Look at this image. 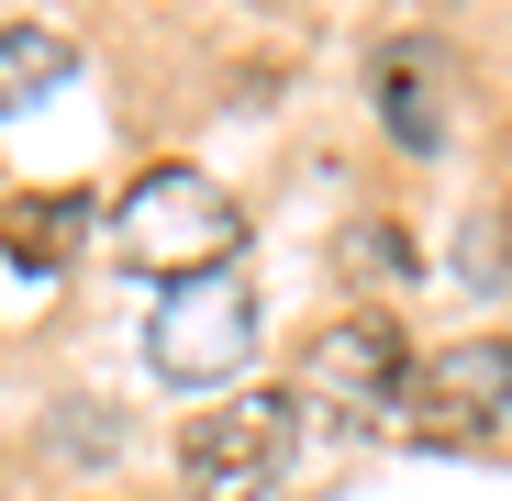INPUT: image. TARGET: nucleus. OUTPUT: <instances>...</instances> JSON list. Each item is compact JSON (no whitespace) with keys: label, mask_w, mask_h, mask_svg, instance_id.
<instances>
[{"label":"nucleus","mask_w":512,"mask_h":501,"mask_svg":"<svg viewBox=\"0 0 512 501\" xmlns=\"http://www.w3.org/2000/svg\"><path fill=\"white\" fill-rule=\"evenodd\" d=\"M145 357H156L167 390H223L234 368H256V301H245V279H234V268L179 279L167 312L145 323Z\"/></svg>","instance_id":"nucleus-1"},{"label":"nucleus","mask_w":512,"mask_h":501,"mask_svg":"<svg viewBox=\"0 0 512 501\" xmlns=\"http://www.w3.org/2000/svg\"><path fill=\"white\" fill-rule=\"evenodd\" d=\"M112 245H123L134 268L201 279V268H223V257H234V201H223L212 179H145V190H134V212L112 223Z\"/></svg>","instance_id":"nucleus-2"},{"label":"nucleus","mask_w":512,"mask_h":501,"mask_svg":"<svg viewBox=\"0 0 512 501\" xmlns=\"http://www.w3.org/2000/svg\"><path fill=\"white\" fill-rule=\"evenodd\" d=\"M279 468H290V412H279V401H234V412H212V424L190 435V457H179L190 501H268Z\"/></svg>","instance_id":"nucleus-3"},{"label":"nucleus","mask_w":512,"mask_h":501,"mask_svg":"<svg viewBox=\"0 0 512 501\" xmlns=\"http://www.w3.org/2000/svg\"><path fill=\"white\" fill-rule=\"evenodd\" d=\"M67 67H78L67 34H0V112H23L34 90H56Z\"/></svg>","instance_id":"nucleus-4"}]
</instances>
